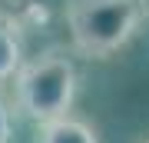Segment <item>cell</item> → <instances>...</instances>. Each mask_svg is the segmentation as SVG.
Here are the masks:
<instances>
[{
  "mask_svg": "<svg viewBox=\"0 0 149 143\" xmlns=\"http://www.w3.org/2000/svg\"><path fill=\"white\" fill-rule=\"evenodd\" d=\"M146 17L143 0H66L63 20L73 50L90 60H106L139 33Z\"/></svg>",
  "mask_w": 149,
  "mask_h": 143,
  "instance_id": "6da1fadb",
  "label": "cell"
},
{
  "mask_svg": "<svg viewBox=\"0 0 149 143\" xmlns=\"http://www.w3.org/2000/svg\"><path fill=\"white\" fill-rule=\"evenodd\" d=\"M13 100L23 117L37 127L70 117L76 100V67L63 50H40L37 57L23 60L13 73Z\"/></svg>",
  "mask_w": 149,
  "mask_h": 143,
  "instance_id": "7a4b0ae2",
  "label": "cell"
},
{
  "mask_svg": "<svg viewBox=\"0 0 149 143\" xmlns=\"http://www.w3.org/2000/svg\"><path fill=\"white\" fill-rule=\"evenodd\" d=\"M23 63V30L10 13H0V87Z\"/></svg>",
  "mask_w": 149,
  "mask_h": 143,
  "instance_id": "3957f363",
  "label": "cell"
},
{
  "mask_svg": "<svg viewBox=\"0 0 149 143\" xmlns=\"http://www.w3.org/2000/svg\"><path fill=\"white\" fill-rule=\"evenodd\" d=\"M37 143H100L96 130L80 117H60L53 123H43L37 130Z\"/></svg>",
  "mask_w": 149,
  "mask_h": 143,
  "instance_id": "277c9868",
  "label": "cell"
},
{
  "mask_svg": "<svg viewBox=\"0 0 149 143\" xmlns=\"http://www.w3.org/2000/svg\"><path fill=\"white\" fill-rule=\"evenodd\" d=\"M13 140V120H10V106L0 97V143H10Z\"/></svg>",
  "mask_w": 149,
  "mask_h": 143,
  "instance_id": "5b68a950",
  "label": "cell"
},
{
  "mask_svg": "<svg viewBox=\"0 0 149 143\" xmlns=\"http://www.w3.org/2000/svg\"><path fill=\"white\" fill-rule=\"evenodd\" d=\"M146 143H149V140H146Z\"/></svg>",
  "mask_w": 149,
  "mask_h": 143,
  "instance_id": "8992f818",
  "label": "cell"
}]
</instances>
